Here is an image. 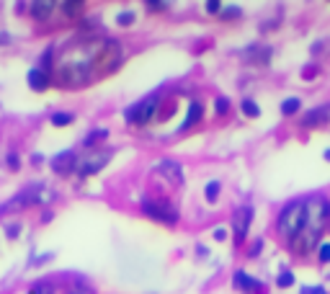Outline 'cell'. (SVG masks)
<instances>
[{
    "label": "cell",
    "instance_id": "7402d4cb",
    "mask_svg": "<svg viewBox=\"0 0 330 294\" xmlns=\"http://www.w3.org/2000/svg\"><path fill=\"white\" fill-rule=\"evenodd\" d=\"M299 294H330L323 284H304L302 289H299Z\"/></svg>",
    "mask_w": 330,
    "mask_h": 294
},
{
    "label": "cell",
    "instance_id": "277c9868",
    "mask_svg": "<svg viewBox=\"0 0 330 294\" xmlns=\"http://www.w3.org/2000/svg\"><path fill=\"white\" fill-rule=\"evenodd\" d=\"M155 109H157V98L150 96V98L140 101V104L129 106L127 111H124V119H127L129 124H147L155 116Z\"/></svg>",
    "mask_w": 330,
    "mask_h": 294
},
{
    "label": "cell",
    "instance_id": "ac0fdd59",
    "mask_svg": "<svg viewBox=\"0 0 330 294\" xmlns=\"http://www.w3.org/2000/svg\"><path fill=\"white\" fill-rule=\"evenodd\" d=\"M106 137H109L106 129H96V132H90L88 137L83 140V145H85V147H93V145H98L101 140H106Z\"/></svg>",
    "mask_w": 330,
    "mask_h": 294
},
{
    "label": "cell",
    "instance_id": "5bb4252c",
    "mask_svg": "<svg viewBox=\"0 0 330 294\" xmlns=\"http://www.w3.org/2000/svg\"><path fill=\"white\" fill-rule=\"evenodd\" d=\"M299 109H302V101L297 96H292L287 101H281V114L284 116H294V114H299Z\"/></svg>",
    "mask_w": 330,
    "mask_h": 294
},
{
    "label": "cell",
    "instance_id": "d4e9b609",
    "mask_svg": "<svg viewBox=\"0 0 330 294\" xmlns=\"http://www.w3.org/2000/svg\"><path fill=\"white\" fill-rule=\"evenodd\" d=\"M29 294H52V287H49V284H37Z\"/></svg>",
    "mask_w": 330,
    "mask_h": 294
},
{
    "label": "cell",
    "instance_id": "4fadbf2b",
    "mask_svg": "<svg viewBox=\"0 0 330 294\" xmlns=\"http://www.w3.org/2000/svg\"><path fill=\"white\" fill-rule=\"evenodd\" d=\"M62 8V16L65 18H77V16H83V3H77V0H67V3L60 5Z\"/></svg>",
    "mask_w": 330,
    "mask_h": 294
},
{
    "label": "cell",
    "instance_id": "2e32d148",
    "mask_svg": "<svg viewBox=\"0 0 330 294\" xmlns=\"http://www.w3.org/2000/svg\"><path fill=\"white\" fill-rule=\"evenodd\" d=\"M240 109H243V114L250 116V119H258V116H260V106L256 104L253 98H243V101H240Z\"/></svg>",
    "mask_w": 330,
    "mask_h": 294
},
{
    "label": "cell",
    "instance_id": "52a82bcc",
    "mask_svg": "<svg viewBox=\"0 0 330 294\" xmlns=\"http://www.w3.org/2000/svg\"><path fill=\"white\" fill-rule=\"evenodd\" d=\"M75 168H77V157H75V152H70V150L52 157V171L60 173V176H67L70 171H75Z\"/></svg>",
    "mask_w": 330,
    "mask_h": 294
},
{
    "label": "cell",
    "instance_id": "9a60e30c",
    "mask_svg": "<svg viewBox=\"0 0 330 294\" xmlns=\"http://www.w3.org/2000/svg\"><path fill=\"white\" fill-rule=\"evenodd\" d=\"M52 8H54V3H31V16L39 18V21H47Z\"/></svg>",
    "mask_w": 330,
    "mask_h": 294
},
{
    "label": "cell",
    "instance_id": "9c48e42d",
    "mask_svg": "<svg viewBox=\"0 0 330 294\" xmlns=\"http://www.w3.org/2000/svg\"><path fill=\"white\" fill-rule=\"evenodd\" d=\"M232 284H235V289H240V292H245V294H258V292H260V281L253 279V276H248L245 271H235Z\"/></svg>",
    "mask_w": 330,
    "mask_h": 294
},
{
    "label": "cell",
    "instance_id": "6da1fadb",
    "mask_svg": "<svg viewBox=\"0 0 330 294\" xmlns=\"http://www.w3.org/2000/svg\"><path fill=\"white\" fill-rule=\"evenodd\" d=\"M307 227V209H304V201H289L287 207L281 209L279 220H276V230L279 235H284L287 240H294L299 237Z\"/></svg>",
    "mask_w": 330,
    "mask_h": 294
},
{
    "label": "cell",
    "instance_id": "f546056e",
    "mask_svg": "<svg viewBox=\"0 0 330 294\" xmlns=\"http://www.w3.org/2000/svg\"><path fill=\"white\" fill-rule=\"evenodd\" d=\"M8 168H10V171H16V168H18V155H8Z\"/></svg>",
    "mask_w": 330,
    "mask_h": 294
},
{
    "label": "cell",
    "instance_id": "603a6c76",
    "mask_svg": "<svg viewBox=\"0 0 330 294\" xmlns=\"http://www.w3.org/2000/svg\"><path fill=\"white\" fill-rule=\"evenodd\" d=\"M73 114H54L52 116V124H54V127H67V124H73Z\"/></svg>",
    "mask_w": 330,
    "mask_h": 294
},
{
    "label": "cell",
    "instance_id": "4316f807",
    "mask_svg": "<svg viewBox=\"0 0 330 294\" xmlns=\"http://www.w3.org/2000/svg\"><path fill=\"white\" fill-rule=\"evenodd\" d=\"M116 21H119V24H121V26H129V24H132V21H134V13H121V16H119Z\"/></svg>",
    "mask_w": 330,
    "mask_h": 294
},
{
    "label": "cell",
    "instance_id": "d6a6232c",
    "mask_svg": "<svg viewBox=\"0 0 330 294\" xmlns=\"http://www.w3.org/2000/svg\"><path fill=\"white\" fill-rule=\"evenodd\" d=\"M315 73H317V67H307V70H304V77L310 80V75H315Z\"/></svg>",
    "mask_w": 330,
    "mask_h": 294
},
{
    "label": "cell",
    "instance_id": "83f0119b",
    "mask_svg": "<svg viewBox=\"0 0 330 294\" xmlns=\"http://www.w3.org/2000/svg\"><path fill=\"white\" fill-rule=\"evenodd\" d=\"M165 8H168V3H155V0L147 3V10H165Z\"/></svg>",
    "mask_w": 330,
    "mask_h": 294
},
{
    "label": "cell",
    "instance_id": "ffe728a7",
    "mask_svg": "<svg viewBox=\"0 0 330 294\" xmlns=\"http://www.w3.org/2000/svg\"><path fill=\"white\" fill-rule=\"evenodd\" d=\"M317 261L330 263V240H320V245H317Z\"/></svg>",
    "mask_w": 330,
    "mask_h": 294
},
{
    "label": "cell",
    "instance_id": "ba28073f",
    "mask_svg": "<svg viewBox=\"0 0 330 294\" xmlns=\"http://www.w3.org/2000/svg\"><path fill=\"white\" fill-rule=\"evenodd\" d=\"M109 163V155H104V152H98V155H93V157H85V160H77V173H80L83 178L85 176H90V173H96V171H101Z\"/></svg>",
    "mask_w": 330,
    "mask_h": 294
},
{
    "label": "cell",
    "instance_id": "e0dca14e",
    "mask_svg": "<svg viewBox=\"0 0 330 294\" xmlns=\"http://www.w3.org/2000/svg\"><path fill=\"white\" fill-rule=\"evenodd\" d=\"M294 284H297V279H294L292 271H281V274L276 276V287H281V289H289Z\"/></svg>",
    "mask_w": 330,
    "mask_h": 294
},
{
    "label": "cell",
    "instance_id": "4dcf8cb0",
    "mask_svg": "<svg viewBox=\"0 0 330 294\" xmlns=\"http://www.w3.org/2000/svg\"><path fill=\"white\" fill-rule=\"evenodd\" d=\"M207 10H209V13H220V10H222V5H220V3H214V0H212V3H207Z\"/></svg>",
    "mask_w": 330,
    "mask_h": 294
},
{
    "label": "cell",
    "instance_id": "836d02e7",
    "mask_svg": "<svg viewBox=\"0 0 330 294\" xmlns=\"http://www.w3.org/2000/svg\"><path fill=\"white\" fill-rule=\"evenodd\" d=\"M0 44H10V37H8V34H0Z\"/></svg>",
    "mask_w": 330,
    "mask_h": 294
},
{
    "label": "cell",
    "instance_id": "3957f363",
    "mask_svg": "<svg viewBox=\"0 0 330 294\" xmlns=\"http://www.w3.org/2000/svg\"><path fill=\"white\" fill-rule=\"evenodd\" d=\"M142 212L147 214V217H152V220H157V222H178V212H176V207L170 204V201H165V199H147V201H142Z\"/></svg>",
    "mask_w": 330,
    "mask_h": 294
},
{
    "label": "cell",
    "instance_id": "5b68a950",
    "mask_svg": "<svg viewBox=\"0 0 330 294\" xmlns=\"http://www.w3.org/2000/svg\"><path fill=\"white\" fill-rule=\"evenodd\" d=\"M250 222H253V207H240L235 212V220H232V224H235V240L237 243H243L245 237H248V230H250Z\"/></svg>",
    "mask_w": 330,
    "mask_h": 294
},
{
    "label": "cell",
    "instance_id": "8992f818",
    "mask_svg": "<svg viewBox=\"0 0 330 294\" xmlns=\"http://www.w3.org/2000/svg\"><path fill=\"white\" fill-rule=\"evenodd\" d=\"M157 173H160L165 181H170L173 186L183 184V168H181L176 160H160L157 163Z\"/></svg>",
    "mask_w": 330,
    "mask_h": 294
},
{
    "label": "cell",
    "instance_id": "7c38bea8",
    "mask_svg": "<svg viewBox=\"0 0 330 294\" xmlns=\"http://www.w3.org/2000/svg\"><path fill=\"white\" fill-rule=\"evenodd\" d=\"M201 116H204L201 104H199V101H191L188 114H186V121L181 124V132H186V129H191V127H193V124H199V121H201Z\"/></svg>",
    "mask_w": 330,
    "mask_h": 294
},
{
    "label": "cell",
    "instance_id": "44dd1931",
    "mask_svg": "<svg viewBox=\"0 0 330 294\" xmlns=\"http://www.w3.org/2000/svg\"><path fill=\"white\" fill-rule=\"evenodd\" d=\"M214 111H217L220 116H224V114H230V98H224V96H220V98H214Z\"/></svg>",
    "mask_w": 330,
    "mask_h": 294
},
{
    "label": "cell",
    "instance_id": "7a4b0ae2",
    "mask_svg": "<svg viewBox=\"0 0 330 294\" xmlns=\"http://www.w3.org/2000/svg\"><path fill=\"white\" fill-rule=\"evenodd\" d=\"M304 209H307V227H304V230L323 235L325 222L330 220V199H325V196H312V199L304 201Z\"/></svg>",
    "mask_w": 330,
    "mask_h": 294
},
{
    "label": "cell",
    "instance_id": "30bf717a",
    "mask_svg": "<svg viewBox=\"0 0 330 294\" xmlns=\"http://www.w3.org/2000/svg\"><path fill=\"white\" fill-rule=\"evenodd\" d=\"M325 121H330V106H317V109H310L307 114L302 116V127H317V124H325Z\"/></svg>",
    "mask_w": 330,
    "mask_h": 294
},
{
    "label": "cell",
    "instance_id": "f1b7e54d",
    "mask_svg": "<svg viewBox=\"0 0 330 294\" xmlns=\"http://www.w3.org/2000/svg\"><path fill=\"white\" fill-rule=\"evenodd\" d=\"M214 240H227V230L217 227V230H214Z\"/></svg>",
    "mask_w": 330,
    "mask_h": 294
},
{
    "label": "cell",
    "instance_id": "cb8c5ba5",
    "mask_svg": "<svg viewBox=\"0 0 330 294\" xmlns=\"http://www.w3.org/2000/svg\"><path fill=\"white\" fill-rule=\"evenodd\" d=\"M260 251H263V240H253V245H250V251H248V256L250 258H256Z\"/></svg>",
    "mask_w": 330,
    "mask_h": 294
},
{
    "label": "cell",
    "instance_id": "d6986e66",
    "mask_svg": "<svg viewBox=\"0 0 330 294\" xmlns=\"http://www.w3.org/2000/svg\"><path fill=\"white\" fill-rule=\"evenodd\" d=\"M204 196H207V201H217V196H220V181H209L207 184V188H204Z\"/></svg>",
    "mask_w": 330,
    "mask_h": 294
},
{
    "label": "cell",
    "instance_id": "484cf974",
    "mask_svg": "<svg viewBox=\"0 0 330 294\" xmlns=\"http://www.w3.org/2000/svg\"><path fill=\"white\" fill-rule=\"evenodd\" d=\"M240 16V8H224L222 10V18H237Z\"/></svg>",
    "mask_w": 330,
    "mask_h": 294
},
{
    "label": "cell",
    "instance_id": "8fae6325",
    "mask_svg": "<svg viewBox=\"0 0 330 294\" xmlns=\"http://www.w3.org/2000/svg\"><path fill=\"white\" fill-rule=\"evenodd\" d=\"M49 83H52V80H49V73L39 70V67H34V70L29 73V88L37 90V93H39V90H47Z\"/></svg>",
    "mask_w": 330,
    "mask_h": 294
},
{
    "label": "cell",
    "instance_id": "1f68e13d",
    "mask_svg": "<svg viewBox=\"0 0 330 294\" xmlns=\"http://www.w3.org/2000/svg\"><path fill=\"white\" fill-rule=\"evenodd\" d=\"M5 232H8V237H16V235L21 232V224H10V227H8Z\"/></svg>",
    "mask_w": 330,
    "mask_h": 294
},
{
    "label": "cell",
    "instance_id": "e575fe53",
    "mask_svg": "<svg viewBox=\"0 0 330 294\" xmlns=\"http://www.w3.org/2000/svg\"><path fill=\"white\" fill-rule=\"evenodd\" d=\"M323 157H325V160H328V163H330V147H328V150H325V152H323Z\"/></svg>",
    "mask_w": 330,
    "mask_h": 294
}]
</instances>
